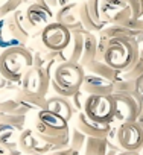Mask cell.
I'll return each instance as SVG.
<instances>
[{"mask_svg":"<svg viewBox=\"0 0 143 155\" xmlns=\"http://www.w3.org/2000/svg\"><path fill=\"white\" fill-rule=\"evenodd\" d=\"M113 104H114V116L113 120L122 123H129V122H137V116H140V108L138 104L135 102L134 97L125 96V94H111Z\"/></svg>","mask_w":143,"mask_h":155,"instance_id":"cell-7","label":"cell"},{"mask_svg":"<svg viewBox=\"0 0 143 155\" xmlns=\"http://www.w3.org/2000/svg\"><path fill=\"white\" fill-rule=\"evenodd\" d=\"M18 150L25 152L26 155H44L50 152V147L32 129H23V132L18 135Z\"/></svg>","mask_w":143,"mask_h":155,"instance_id":"cell-12","label":"cell"},{"mask_svg":"<svg viewBox=\"0 0 143 155\" xmlns=\"http://www.w3.org/2000/svg\"><path fill=\"white\" fill-rule=\"evenodd\" d=\"M0 146L12 153H18V129L8 123H0Z\"/></svg>","mask_w":143,"mask_h":155,"instance_id":"cell-17","label":"cell"},{"mask_svg":"<svg viewBox=\"0 0 143 155\" xmlns=\"http://www.w3.org/2000/svg\"><path fill=\"white\" fill-rule=\"evenodd\" d=\"M70 37H72V32L56 21H52L44 29H41V35H40L43 46L49 52H53V53L62 52L68 46Z\"/></svg>","mask_w":143,"mask_h":155,"instance_id":"cell-5","label":"cell"},{"mask_svg":"<svg viewBox=\"0 0 143 155\" xmlns=\"http://www.w3.org/2000/svg\"><path fill=\"white\" fill-rule=\"evenodd\" d=\"M49 82H50V76H47L41 68L32 65L23 74V79L20 84H22V91L26 96L44 97L47 87H49Z\"/></svg>","mask_w":143,"mask_h":155,"instance_id":"cell-6","label":"cell"},{"mask_svg":"<svg viewBox=\"0 0 143 155\" xmlns=\"http://www.w3.org/2000/svg\"><path fill=\"white\" fill-rule=\"evenodd\" d=\"M117 155H140V153H137V150H123Z\"/></svg>","mask_w":143,"mask_h":155,"instance_id":"cell-24","label":"cell"},{"mask_svg":"<svg viewBox=\"0 0 143 155\" xmlns=\"http://www.w3.org/2000/svg\"><path fill=\"white\" fill-rule=\"evenodd\" d=\"M25 18L31 29H44L47 25L53 21V12L50 8L44 5L31 3L25 9Z\"/></svg>","mask_w":143,"mask_h":155,"instance_id":"cell-11","label":"cell"},{"mask_svg":"<svg viewBox=\"0 0 143 155\" xmlns=\"http://www.w3.org/2000/svg\"><path fill=\"white\" fill-rule=\"evenodd\" d=\"M56 23L62 25L64 28H67L70 32L75 31H84L79 21V15H78V5H67L62 6L58 14H56Z\"/></svg>","mask_w":143,"mask_h":155,"instance_id":"cell-15","label":"cell"},{"mask_svg":"<svg viewBox=\"0 0 143 155\" xmlns=\"http://www.w3.org/2000/svg\"><path fill=\"white\" fill-rule=\"evenodd\" d=\"M28 108L23 105V91L15 84L6 82L0 88V113H25Z\"/></svg>","mask_w":143,"mask_h":155,"instance_id":"cell-9","label":"cell"},{"mask_svg":"<svg viewBox=\"0 0 143 155\" xmlns=\"http://www.w3.org/2000/svg\"><path fill=\"white\" fill-rule=\"evenodd\" d=\"M116 138L123 150H137L141 147L143 131L140 122L122 123L116 131Z\"/></svg>","mask_w":143,"mask_h":155,"instance_id":"cell-8","label":"cell"},{"mask_svg":"<svg viewBox=\"0 0 143 155\" xmlns=\"http://www.w3.org/2000/svg\"><path fill=\"white\" fill-rule=\"evenodd\" d=\"M0 155H15V153L9 152V150H8V149H5L3 146H0Z\"/></svg>","mask_w":143,"mask_h":155,"instance_id":"cell-23","label":"cell"},{"mask_svg":"<svg viewBox=\"0 0 143 155\" xmlns=\"http://www.w3.org/2000/svg\"><path fill=\"white\" fill-rule=\"evenodd\" d=\"M26 37L20 32L12 17L0 18V49H11V47H25Z\"/></svg>","mask_w":143,"mask_h":155,"instance_id":"cell-10","label":"cell"},{"mask_svg":"<svg viewBox=\"0 0 143 155\" xmlns=\"http://www.w3.org/2000/svg\"><path fill=\"white\" fill-rule=\"evenodd\" d=\"M84 74V67L75 62L64 61L55 68L53 78L49 84H52V88L55 90L58 97L67 99L72 97L81 88Z\"/></svg>","mask_w":143,"mask_h":155,"instance_id":"cell-3","label":"cell"},{"mask_svg":"<svg viewBox=\"0 0 143 155\" xmlns=\"http://www.w3.org/2000/svg\"><path fill=\"white\" fill-rule=\"evenodd\" d=\"M0 2H2V0H0Z\"/></svg>","mask_w":143,"mask_h":155,"instance_id":"cell-27","label":"cell"},{"mask_svg":"<svg viewBox=\"0 0 143 155\" xmlns=\"http://www.w3.org/2000/svg\"><path fill=\"white\" fill-rule=\"evenodd\" d=\"M76 129L79 132H82L85 137H93V138H105L111 132V126L110 125L96 123V122L90 120L82 111L78 114Z\"/></svg>","mask_w":143,"mask_h":155,"instance_id":"cell-13","label":"cell"},{"mask_svg":"<svg viewBox=\"0 0 143 155\" xmlns=\"http://www.w3.org/2000/svg\"><path fill=\"white\" fill-rule=\"evenodd\" d=\"M25 2L26 0H2L0 2V18H5L9 14L12 15L15 11L20 9V5Z\"/></svg>","mask_w":143,"mask_h":155,"instance_id":"cell-19","label":"cell"},{"mask_svg":"<svg viewBox=\"0 0 143 155\" xmlns=\"http://www.w3.org/2000/svg\"><path fill=\"white\" fill-rule=\"evenodd\" d=\"M81 91L88 94H111L113 93V82L104 79L96 74H84V79L81 84Z\"/></svg>","mask_w":143,"mask_h":155,"instance_id":"cell-14","label":"cell"},{"mask_svg":"<svg viewBox=\"0 0 143 155\" xmlns=\"http://www.w3.org/2000/svg\"><path fill=\"white\" fill-rule=\"evenodd\" d=\"M85 140H87V137L82 132H79L76 128H75L73 132H72V135H68V144H70L72 150H73L75 153H78V150L85 144Z\"/></svg>","mask_w":143,"mask_h":155,"instance_id":"cell-20","label":"cell"},{"mask_svg":"<svg viewBox=\"0 0 143 155\" xmlns=\"http://www.w3.org/2000/svg\"><path fill=\"white\" fill-rule=\"evenodd\" d=\"M81 2H84V0H56V5L62 8L67 5H79Z\"/></svg>","mask_w":143,"mask_h":155,"instance_id":"cell-22","label":"cell"},{"mask_svg":"<svg viewBox=\"0 0 143 155\" xmlns=\"http://www.w3.org/2000/svg\"><path fill=\"white\" fill-rule=\"evenodd\" d=\"M81 111L96 123L110 125L114 116L113 97L111 94H88L85 96Z\"/></svg>","mask_w":143,"mask_h":155,"instance_id":"cell-4","label":"cell"},{"mask_svg":"<svg viewBox=\"0 0 143 155\" xmlns=\"http://www.w3.org/2000/svg\"><path fill=\"white\" fill-rule=\"evenodd\" d=\"M5 84H6V81L3 79V76H2V74H0V88H2V87H3Z\"/></svg>","mask_w":143,"mask_h":155,"instance_id":"cell-25","label":"cell"},{"mask_svg":"<svg viewBox=\"0 0 143 155\" xmlns=\"http://www.w3.org/2000/svg\"><path fill=\"white\" fill-rule=\"evenodd\" d=\"M110 2H125V0H110Z\"/></svg>","mask_w":143,"mask_h":155,"instance_id":"cell-26","label":"cell"},{"mask_svg":"<svg viewBox=\"0 0 143 155\" xmlns=\"http://www.w3.org/2000/svg\"><path fill=\"white\" fill-rule=\"evenodd\" d=\"M140 56H137V44L131 37H114L105 44L101 61L114 71L129 68Z\"/></svg>","mask_w":143,"mask_h":155,"instance_id":"cell-1","label":"cell"},{"mask_svg":"<svg viewBox=\"0 0 143 155\" xmlns=\"http://www.w3.org/2000/svg\"><path fill=\"white\" fill-rule=\"evenodd\" d=\"M85 155H107L111 149H114L105 138H93L87 137L85 140Z\"/></svg>","mask_w":143,"mask_h":155,"instance_id":"cell-18","label":"cell"},{"mask_svg":"<svg viewBox=\"0 0 143 155\" xmlns=\"http://www.w3.org/2000/svg\"><path fill=\"white\" fill-rule=\"evenodd\" d=\"M34 55L26 47H11L0 53V74L11 84H20L23 74L32 67Z\"/></svg>","mask_w":143,"mask_h":155,"instance_id":"cell-2","label":"cell"},{"mask_svg":"<svg viewBox=\"0 0 143 155\" xmlns=\"http://www.w3.org/2000/svg\"><path fill=\"white\" fill-rule=\"evenodd\" d=\"M52 153H49V155H75V152L72 150V147H68V149H64V147H61V149H55V150H50Z\"/></svg>","mask_w":143,"mask_h":155,"instance_id":"cell-21","label":"cell"},{"mask_svg":"<svg viewBox=\"0 0 143 155\" xmlns=\"http://www.w3.org/2000/svg\"><path fill=\"white\" fill-rule=\"evenodd\" d=\"M44 110L59 116L61 119H64L65 122H68L73 116V108H72L70 102L64 97H58V96H53L50 99L46 101V105H44Z\"/></svg>","mask_w":143,"mask_h":155,"instance_id":"cell-16","label":"cell"}]
</instances>
